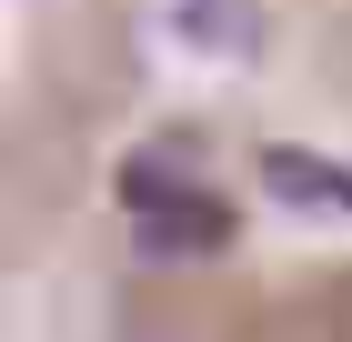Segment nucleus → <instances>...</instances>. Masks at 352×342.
<instances>
[{"label": "nucleus", "instance_id": "obj_1", "mask_svg": "<svg viewBox=\"0 0 352 342\" xmlns=\"http://www.w3.org/2000/svg\"><path fill=\"white\" fill-rule=\"evenodd\" d=\"M131 242L151 252V262H201V252H221L232 242V202L201 182H182V171H151V161H131Z\"/></svg>", "mask_w": 352, "mask_h": 342}, {"label": "nucleus", "instance_id": "obj_2", "mask_svg": "<svg viewBox=\"0 0 352 342\" xmlns=\"http://www.w3.org/2000/svg\"><path fill=\"white\" fill-rule=\"evenodd\" d=\"M262 191L282 211H302V222H352V171L322 151H302V141H272L262 151Z\"/></svg>", "mask_w": 352, "mask_h": 342}]
</instances>
